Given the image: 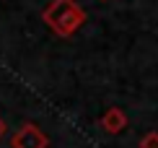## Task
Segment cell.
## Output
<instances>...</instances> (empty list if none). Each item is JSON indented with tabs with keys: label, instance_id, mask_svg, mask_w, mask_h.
I'll use <instances>...</instances> for the list:
<instances>
[{
	"label": "cell",
	"instance_id": "obj_1",
	"mask_svg": "<svg viewBox=\"0 0 158 148\" xmlns=\"http://www.w3.org/2000/svg\"><path fill=\"white\" fill-rule=\"evenodd\" d=\"M47 21L55 26V31H60L62 37H68L75 26H81L83 13H81L78 5L70 3V0H57V3L47 11Z\"/></svg>",
	"mask_w": 158,
	"mask_h": 148
},
{
	"label": "cell",
	"instance_id": "obj_2",
	"mask_svg": "<svg viewBox=\"0 0 158 148\" xmlns=\"http://www.w3.org/2000/svg\"><path fill=\"white\" fill-rule=\"evenodd\" d=\"M10 146L13 148H47V138H44L34 125H26Z\"/></svg>",
	"mask_w": 158,
	"mask_h": 148
},
{
	"label": "cell",
	"instance_id": "obj_3",
	"mask_svg": "<svg viewBox=\"0 0 158 148\" xmlns=\"http://www.w3.org/2000/svg\"><path fill=\"white\" fill-rule=\"evenodd\" d=\"M104 125H106V130L109 133H114V130H122L124 127V114L117 109V112H109L106 114V120H104Z\"/></svg>",
	"mask_w": 158,
	"mask_h": 148
},
{
	"label": "cell",
	"instance_id": "obj_4",
	"mask_svg": "<svg viewBox=\"0 0 158 148\" xmlns=\"http://www.w3.org/2000/svg\"><path fill=\"white\" fill-rule=\"evenodd\" d=\"M143 148H158V135H156V133L145 135V140H143Z\"/></svg>",
	"mask_w": 158,
	"mask_h": 148
},
{
	"label": "cell",
	"instance_id": "obj_5",
	"mask_svg": "<svg viewBox=\"0 0 158 148\" xmlns=\"http://www.w3.org/2000/svg\"><path fill=\"white\" fill-rule=\"evenodd\" d=\"M3 133H5V122H3V120H0V135H3Z\"/></svg>",
	"mask_w": 158,
	"mask_h": 148
}]
</instances>
